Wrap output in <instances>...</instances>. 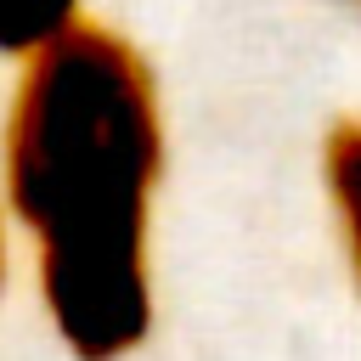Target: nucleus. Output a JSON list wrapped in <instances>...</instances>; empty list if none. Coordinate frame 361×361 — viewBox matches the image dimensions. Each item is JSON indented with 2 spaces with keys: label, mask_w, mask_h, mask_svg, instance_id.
Wrapping results in <instances>:
<instances>
[{
  "label": "nucleus",
  "mask_w": 361,
  "mask_h": 361,
  "mask_svg": "<svg viewBox=\"0 0 361 361\" xmlns=\"http://www.w3.org/2000/svg\"><path fill=\"white\" fill-rule=\"evenodd\" d=\"M0 282H6V226H0Z\"/></svg>",
  "instance_id": "20e7f679"
},
{
  "label": "nucleus",
  "mask_w": 361,
  "mask_h": 361,
  "mask_svg": "<svg viewBox=\"0 0 361 361\" xmlns=\"http://www.w3.org/2000/svg\"><path fill=\"white\" fill-rule=\"evenodd\" d=\"M79 23V0H0V51L34 56Z\"/></svg>",
  "instance_id": "7ed1b4c3"
},
{
  "label": "nucleus",
  "mask_w": 361,
  "mask_h": 361,
  "mask_svg": "<svg viewBox=\"0 0 361 361\" xmlns=\"http://www.w3.org/2000/svg\"><path fill=\"white\" fill-rule=\"evenodd\" d=\"M327 192H333V209H338V226L361 276V118H344L327 135Z\"/></svg>",
  "instance_id": "f03ea898"
},
{
  "label": "nucleus",
  "mask_w": 361,
  "mask_h": 361,
  "mask_svg": "<svg viewBox=\"0 0 361 361\" xmlns=\"http://www.w3.org/2000/svg\"><path fill=\"white\" fill-rule=\"evenodd\" d=\"M158 164V96L130 39L73 23L23 56L6 113V197L34 243L45 310L79 361H118L152 327Z\"/></svg>",
  "instance_id": "f257e3e1"
}]
</instances>
